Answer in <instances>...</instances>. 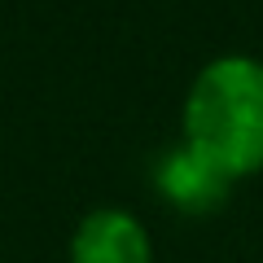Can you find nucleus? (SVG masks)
<instances>
[{
    "label": "nucleus",
    "mask_w": 263,
    "mask_h": 263,
    "mask_svg": "<svg viewBox=\"0 0 263 263\" xmlns=\"http://www.w3.org/2000/svg\"><path fill=\"white\" fill-rule=\"evenodd\" d=\"M154 180H158L162 197H167L171 206L193 211V215L215 211L219 202L228 197V184H233L224 171H215L206 158H202V154L189 149L184 141H180L176 149L162 154V162H158V171H154Z\"/></svg>",
    "instance_id": "3"
},
{
    "label": "nucleus",
    "mask_w": 263,
    "mask_h": 263,
    "mask_svg": "<svg viewBox=\"0 0 263 263\" xmlns=\"http://www.w3.org/2000/svg\"><path fill=\"white\" fill-rule=\"evenodd\" d=\"M184 145L241 180L263 167V62L219 53L193 75L184 97Z\"/></svg>",
    "instance_id": "1"
},
{
    "label": "nucleus",
    "mask_w": 263,
    "mask_h": 263,
    "mask_svg": "<svg viewBox=\"0 0 263 263\" xmlns=\"http://www.w3.org/2000/svg\"><path fill=\"white\" fill-rule=\"evenodd\" d=\"M70 263H154L149 228L123 206H97L70 233Z\"/></svg>",
    "instance_id": "2"
}]
</instances>
